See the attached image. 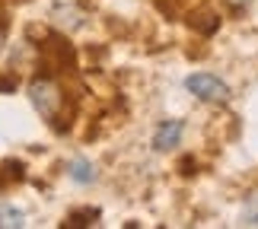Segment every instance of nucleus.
I'll list each match as a JSON object with an SVG mask.
<instances>
[{
	"instance_id": "f257e3e1",
	"label": "nucleus",
	"mask_w": 258,
	"mask_h": 229,
	"mask_svg": "<svg viewBox=\"0 0 258 229\" xmlns=\"http://www.w3.org/2000/svg\"><path fill=\"white\" fill-rule=\"evenodd\" d=\"M29 99H32V105H35V112L45 118V121H51L57 124V112H61V102H64V96H61V89H57L54 80H48V77H38L29 83Z\"/></svg>"
},
{
	"instance_id": "f03ea898",
	"label": "nucleus",
	"mask_w": 258,
	"mask_h": 229,
	"mask_svg": "<svg viewBox=\"0 0 258 229\" xmlns=\"http://www.w3.org/2000/svg\"><path fill=\"white\" fill-rule=\"evenodd\" d=\"M188 93L204 99V102H226L230 99V86L223 83V80H217L214 73H191L185 80Z\"/></svg>"
},
{
	"instance_id": "7ed1b4c3",
	"label": "nucleus",
	"mask_w": 258,
	"mask_h": 229,
	"mask_svg": "<svg viewBox=\"0 0 258 229\" xmlns=\"http://www.w3.org/2000/svg\"><path fill=\"white\" fill-rule=\"evenodd\" d=\"M182 131H185V124L182 121H163L160 127H156V134H153V150H172V146L182 140Z\"/></svg>"
},
{
	"instance_id": "20e7f679",
	"label": "nucleus",
	"mask_w": 258,
	"mask_h": 229,
	"mask_svg": "<svg viewBox=\"0 0 258 229\" xmlns=\"http://www.w3.org/2000/svg\"><path fill=\"white\" fill-rule=\"evenodd\" d=\"M71 178L77 185H89V182H96V169L89 159H74L71 163Z\"/></svg>"
},
{
	"instance_id": "39448f33",
	"label": "nucleus",
	"mask_w": 258,
	"mask_h": 229,
	"mask_svg": "<svg viewBox=\"0 0 258 229\" xmlns=\"http://www.w3.org/2000/svg\"><path fill=\"white\" fill-rule=\"evenodd\" d=\"M54 19L67 29H80L86 16H83V10H77V7H64V10H54Z\"/></svg>"
},
{
	"instance_id": "423d86ee",
	"label": "nucleus",
	"mask_w": 258,
	"mask_h": 229,
	"mask_svg": "<svg viewBox=\"0 0 258 229\" xmlns=\"http://www.w3.org/2000/svg\"><path fill=\"white\" fill-rule=\"evenodd\" d=\"M19 229V226H26L23 223V210H13V207H0V229Z\"/></svg>"
},
{
	"instance_id": "0eeeda50",
	"label": "nucleus",
	"mask_w": 258,
	"mask_h": 229,
	"mask_svg": "<svg viewBox=\"0 0 258 229\" xmlns=\"http://www.w3.org/2000/svg\"><path fill=\"white\" fill-rule=\"evenodd\" d=\"M242 223L245 226H258V191L245 201V207H242Z\"/></svg>"
},
{
	"instance_id": "6e6552de",
	"label": "nucleus",
	"mask_w": 258,
	"mask_h": 229,
	"mask_svg": "<svg viewBox=\"0 0 258 229\" xmlns=\"http://www.w3.org/2000/svg\"><path fill=\"white\" fill-rule=\"evenodd\" d=\"M96 210H80V213H71V220H67V226H93L96 220Z\"/></svg>"
},
{
	"instance_id": "1a4fd4ad",
	"label": "nucleus",
	"mask_w": 258,
	"mask_h": 229,
	"mask_svg": "<svg viewBox=\"0 0 258 229\" xmlns=\"http://www.w3.org/2000/svg\"><path fill=\"white\" fill-rule=\"evenodd\" d=\"M226 4H230V7H249L252 0H226Z\"/></svg>"
}]
</instances>
